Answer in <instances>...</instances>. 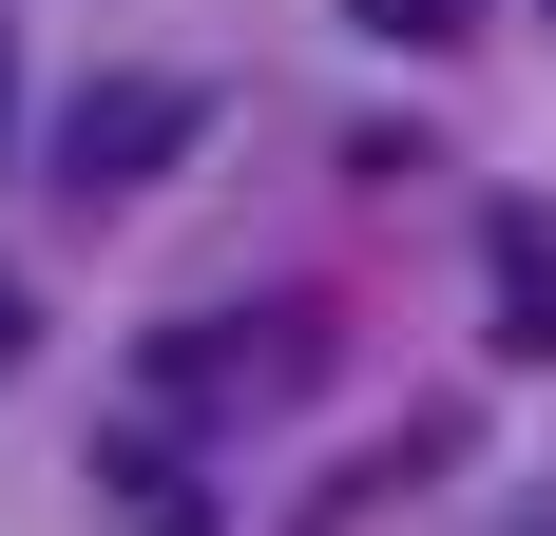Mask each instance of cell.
<instances>
[{
    "label": "cell",
    "mask_w": 556,
    "mask_h": 536,
    "mask_svg": "<svg viewBox=\"0 0 556 536\" xmlns=\"http://www.w3.org/2000/svg\"><path fill=\"white\" fill-rule=\"evenodd\" d=\"M212 135V77H77L58 97V192H154Z\"/></svg>",
    "instance_id": "cell-1"
},
{
    "label": "cell",
    "mask_w": 556,
    "mask_h": 536,
    "mask_svg": "<svg viewBox=\"0 0 556 536\" xmlns=\"http://www.w3.org/2000/svg\"><path fill=\"white\" fill-rule=\"evenodd\" d=\"M307 383H327V326H307V307L173 326V345H154V403H230V422H250V403H307Z\"/></svg>",
    "instance_id": "cell-2"
},
{
    "label": "cell",
    "mask_w": 556,
    "mask_h": 536,
    "mask_svg": "<svg viewBox=\"0 0 556 536\" xmlns=\"http://www.w3.org/2000/svg\"><path fill=\"white\" fill-rule=\"evenodd\" d=\"M480 288H500V326L556 365V212H518V192H500V212H480Z\"/></svg>",
    "instance_id": "cell-3"
},
{
    "label": "cell",
    "mask_w": 556,
    "mask_h": 536,
    "mask_svg": "<svg viewBox=\"0 0 556 536\" xmlns=\"http://www.w3.org/2000/svg\"><path fill=\"white\" fill-rule=\"evenodd\" d=\"M345 20H365V39H403V58H442L460 20H480V0H345Z\"/></svg>",
    "instance_id": "cell-4"
},
{
    "label": "cell",
    "mask_w": 556,
    "mask_h": 536,
    "mask_svg": "<svg viewBox=\"0 0 556 536\" xmlns=\"http://www.w3.org/2000/svg\"><path fill=\"white\" fill-rule=\"evenodd\" d=\"M20 345H39V307H20V268H0V383H20Z\"/></svg>",
    "instance_id": "cell-5"
},
{
    "label": "cell",
    "mask_w": 556,
    "mask_h": 536,
    "mask_svg": "<svg viewBox=\"0 0 556 536\" xmlns=\"http://www.w3.org/2000/svg\"><path fill=\"white\" fill-rule=\"evenodd\" d=\"M518 536H556V498H538V518H518Z\"/></svg>",
    "instance_id": "cell-6"
},
{
    "label": "cell",
    "mask_w": 556,
    "mask_h": 536,
    "mask_svg": "<svg viewBox=\"0 0 556 536\" xmlns=\"http://www.w3.org/2000/svg\"><path fill=\"white\" fill-rule=\"evenodd\" d=\"M538 39H556V0H538Z\"/></svg>",
    "instance_id": "cell-7"
}]
</instances>
